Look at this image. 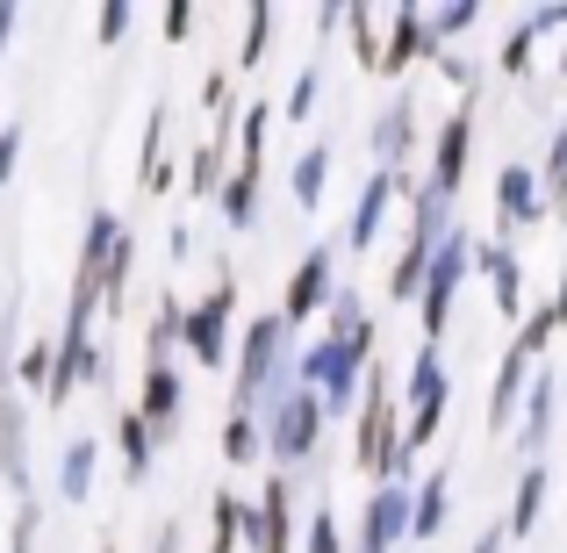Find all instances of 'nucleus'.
<instances>
[{"instance_id":"1","label":"nucleus","mask_w":567,"mask_h":553,"mask_svg":"<svg viewBox=\"0 0 567 553\" xmlns=\"http://www.w3.org/2000/svg\"><path fill=\"white\" fill-rule=\"evenodd\" d=\"M274 388L288 396L295 388V360H288V324L274 317H251L245 338H237V388H230V410L259 417V402H274Z\"/></svg>"},{"instance_id":"2","label":"nucleus","mask_w":567,"mask_h":553,"mask_svg":"<svg viewBox=\"0 0 567 553\" xmlns=\"http://www.w3.org/2000/svg\"><path fill=\"white\" fill-rule=\"evenodd\" d=\"M445 237H453V202L431 181H416L410 187V245H402L395 274H388V303H416V295H424V274H431Z\"/></svg>"},{"instance_id":"3","label":"nucleus","mask_w":567,"mask_h":553,"mask_svg":"<svg viewBox=\"0 0 567 553\" xmlns=\"http://www.w3.org/2000/svg\"><path fill=\"white\" fill-rule=\"evenodd\" d=\"M402 453V410H395V381L388 367H367V396H360V424H352V460L388 474V460Z\"/></svg>"},{"instance_id":"4","label":"nucleus","mask_w":567,"mask_h":553,"mask_svg":"<svg viewBox=\"0 0 567 553\" xmlns=\"http://www.w3.org/2000/svg\"><path fill=\"white\" fill-rule=\"evenodd\" d=\"M467 274H474V237L453 231V237L439 245V259H431V274H424V295H416L424 346H439V338H445V324H453V303H460V288H467Z\"/></svg>"},{"instance_id":"5","label":"nucleus","mask_w":567,"mask_h":553,"mask_svg":"<svg viewBox=\"0 0 567 553\" xmlns=\"http://www.w3.org/2000/svg\"><path fill=\"white\" fill-rule=\"evenodd\" d=\"M323 439V396L317 388H288V396H274V410H266V453L280 460V468H295V460H309Z\"/></svg>"},{"instance_id":"6","label":"nucleus","mask_w":567,"mask_h":553,"mask_svg":"<svg viewBox=\"0 0 567 553\" xmlns=\"http://www.w3.org/2000/svg\"><path fill=\"white\" fill-rule=\"evenodd\" d=\"M445 396H453V381H445V367H439V346H416V360H410V417H402V446H410V453H424V446L439 439Z\"/></svg>"},{"instance_id":"7","label":"nucleus","mask_w":567,"mask_h":553,"mask_svg":"<svg viewBox=\"0 0 567 553\" xmlns=\"http://www.w3.org/2000/svg\"><path fill=\"white\" fill-rule=\"evenodd\" d=\"M230 309H237V280L230 274H223L202 303L181 309V338H187L194 367H223V360H230Z\"/></svg>"},{"instance_id":"8","label":"nucleus","mask_w":567,"mask_h":553,"mask_svg":"<svg viewBox=\"0 0 567 553\" xmlns=\"http://www.w3.org/2000/svg\"><path fill=\"white\" fill-rule=\"evenodd\" d=\"M331 266H338L331 245H309V252H302V266L288 274V295H280V324H288V331H302L317 309H331V295H338Z\"/></svg>"},{"instance_id":"9","label":"nucleus","mask_w":567,"mask_h":553,"mask_svg":"<svg viewBox=\"0 0 567 553\" xmlns=\"http://www.w3.org/2000/svg\"><path fill=\"white\" fill-rule=\"evenodd\" d=\"M410 511H416L410 489L381 482L374 496H367V511H360V540H352V553H395L402 540H410Z\"/></svg>"},{"instance_id":"10","label":"nucleus","mask_w":567,"mask_h":553,"mask_svg":"<svg viewBox=\"0 0 567 553\" xmlns=\"http://www.w3.org/2000/svg\"><path fill=\"white\" fill-rule=\"evenodd\" d=\"M251 546L259 553H295V482L274 474L251 503Z\"/></svg>"},{"instance_id":"11","label":"nucleus","mask_w":567,"mask_h":553,"mask_svg":"<svg viewBox=\"0 0 567 553\" xmlns=\"http://www.w3.org/2000/svg\"><path fill=\"white\" fill-rule=\"evenodd\" d=\"M539 202H546L539 173L532 166H503L496 173V245H511L517 223H539Z\"/></svg>"},{"instance_id":"12","label":"nucleus","mask_w":567,"mask_h":553,"mask_svg":"<svg viewBox=\"0 0 567 553\" xmlns=\"http://www.w3.org/2000/svg\"><path fill=\"white\" fill-rule=\"evenodd\" d=\"M467 152H474V109H453L439 130V152H431V187L453 202L460 181H467Z\"/></svg>"},{"instance_id":"13","label":"nucleus","mask_w":567,"mask_h":553,"mask_svg":"<svg viewBox=\"0 0 567 553\" xmlns=\"http://www.w3.org/2000/svg\"><path fill=\"white\" fill-rule=\"evenodd\" d=\"M0 474H8V489L29 503V410L14 388H0Z\"/></svg>"},{"instance_id":"14","label":"nucleus","mask_w":567,"mask_h":553,"mask_svg":"<svg viewBox=\"0 0 567 553\" xmlns=\"http://www.w3.org/2000/svg\"><path fill=\"white\" fill-rule=\"evenodd\" d=\"M416 58H431V29H424V8H388V51H381V72H410Z\"/></svg>"},{"instance_id":"15","label":"nucleus","mask_w":567,"mask_h":553,"mask_svg":"<svg viewBox=\"0 0 567 553\" xmlns=\"http://www.w3.org/2000/svg\"><path fill=\"white\" fill-rule=\"evenodd\" d=\"M474 266L488 274V295H496V309H503V317H511V324L525 317V288H517L525 274H517L511 245H496V237H488V245H474Z\"/></svg>"},{"instance_id":"16","label":"nucleus","mask_w":567,"mask_h":553,"mask_svg":"<svg viewBox=\"0 0 567 553\" xmlns=\"http://www.w3.org/2000/svg\"><path fill=\"white\" fill-rule=\"evenodd\" d=\"M410 137H416V109L410 101H388L381 109V123H374V173H388V181H402V152H410Z\"/></svg>"},{"instance_id":"17","label":"nucleus","mask_w":567,"mask_h":553,"mask_svg":"<svg viewBox=\"0 0 567 553\" xmlns=\"http://www.w3.org/2000/svg\"><path fill=\"white\" fill-rule=\"evenodd\" d=\"M445 518H453V474H445V468H431L424 482H416L410 540H416V546H424V540H439V532H445Z\"/></svg>"},{"instance_id":"18","label":"nucleus","mask_w":567,"mask_h":553,"mask_svg":"<svg viewBox=\"0 0 567 553\" xmlns=\"http://www.w3.org/2000/svg\"><path fill=\"white\" fill-rule=\"evenodd\" d=\"M137 417L152 431H173L181 424V373H173V360L166 367H144V402H137Z\"/></svg>"},{"instance_id":"19","label":"nucleus","mask_w":567,"mask_h":553,"mask_svg":"<svg viewBox=\"0 0 567 553\" xmlns=\"http://www.w3.org/2000/svg\"><path fill=\"white\" fill-rule=\"evenodd\" d=\"M525 373H532V352L511 338V352H503V367H496V388H488V424H511L517 417V396H525Z\"/></svg>"},{"instance_id":"20","label":"nucleus","mask_w":567,"mask_h":553,"mask_svg":"<svg viewBox=\"0 0 567 553\" xmlns=\"http://www.w3.org/2000/svg\"><path fill=\"white\" fill-rule=\"evenodd\" d=\"M259 173H266V158H237V173L230 181H223V223H230V231H245L251 216H259Z\"/></svg>"},{"instance_id":"21","label":"nucleus","mask_w":567,"mask_h":553,"mask_svg":"<svg viewBox=\"0 0 567 553\" xmlns=\"http://www.w3.org/2000/svg\"><path fill=\"white\" fill-rule=\"evenodd\" d=\"M546 431H554V373H532L525 388V431H517V453L539 460L546 453Z\"/></svg>"},{"instance_id":"22","label":"nucleus","mask_w":567,"mask_h":553,"mask_svg":"<svg viewBox=\"0 0 567 553\" xmlns=\"http://www.w3.org/2000/svg\"><path fill=\"white\" fill-rule=\"evenodd\" d=\"M546 511V460H525V474H517V496H511V518H503V532L511 540H525L532 525H539Z\"/></svg>"},{"instance_id":"23","label":"nucleus","mask_w":567,"mask_h":553,"mask_svg":"<svg viewBox=\"0 0 567 553\" xmlns=\"http://www.w3.org/2000/svg\"><path fill=\"white\" fill-rule=\"evenodd\" d=\"M395 194H402V181H388V173H374V181L360 187V208H352V252H367L381 237V216H388Z\"/></svg>"},{"instance_id":"24","label":"nucleus","mask_w":567,"mask_h":553,"mask_svg":"<svg viewBox=\"0 0 567 553\" xmlns=\"http://www.w3.org/2000/svg\"><path fill=\"white\" fill-rule=\"evenodd\" d=\"M115 446H123V482H144V474H152V446H158V431L144 424L137 410H123V417H115Z\"/></svg>"},{"instance_id":"25","label":"nucleus","mask_w":567,"mask_h":553,"mask_svg":"<svg viewBox=\"0 0 567 553\" xmlns=\"http://www.w3.org/2000/svg\"><path fill=\"white\" fill-rule=\"evenodd\" d=\"M94 460H101L94 439H72L65 446V460H58V496H65V503H86V496H94Z\"/></svg>"},{"instance_id":"26","label":"nucleus","mask_w":567,"mask_h":553,"mask_svg":"<svg viewBox=\"0 0 567 553\" xmlns=\"http://www.w3.org/2000/svg\"><path fill=\"white\" fill-rule=\"evenodd\" d=\"M237 540H251V503H237L230 489H223V496L208 503V553H230Z\"/></svg>"},{"instance_id":"27","label":"nucleus","mask_w":567,"mask_h":553,"mask_svg":"<svg viewBox=\"0 0 567 553\" xmlns=\"http://www.w3.org/2000/svg\"><path fill=\"white\" fill-rule=\"evenodd\" d=\"M346 22H352V58H360L367 72H381V29H388V8H346Z\"/></svg>"},{"instance_id":"28","label":"nucleus","mask_w":567,"mask_h":553,"mask_svg":"<svg viewBox=\"0 0 567 553\" xmlns=\"http://www.w3.org/2000/svg\"><path fill=\"white\" fill-rule=\"evenodd\" d=\"M323 181H331V144H317V152L295 158V208L317 216V208H323Z\"/></svg>"},{"instance_id":"29","label":"nucleus","mask_w":567,"mask_h":553,"mask_svg":"<svg viewBox=\"0 0 567 553\" xmlns=\"http://www.w3.org/2000/svg\"><path fill=\"white\" fill-rule=\"evenodd\" d=\"M259 453H266V431H259V417L230 410V424H223V460H230V468H251Z\"/></svg>"},{"instance_id":"30","label":"nucleus","mask_w":567,"mask_h":553,"mask_svg":"<svg viewBox=\"0 0 567 553\" xmlns=\"http://www.w3.org/2000/svg\"><path fill=\"white\" fill-rule=\"evenodd\" d=\"M482 22V8L474 0H453V8H424V29H431V51H445L453 37H467V29Z\"/></svg>"},{"instance_id":"31","label":"nucleus","mask_w":567,"mask_h":553,"mask_svg":"<svg viewBox=\"0 0 567 553\" xmlns=\"http://www.w3.org/2000/svg\"><path fill=\"white\" fill-rule=\"evenodd\" d=\"M144 187H152V194L173 187V166H166V109H152V123H144Z\"/></svg>"},{"instance_id":"32","label":"nucleus","mask_w":567,"mask_h":553,"mask_svg":"<svg viewBox=\"0 0 567 553\" xmlns=\"http://www.w3.org/2000/svg\"><path fill=\"white\" fill-rule=\"evenodd\" d=\"M173 338H181V295H166V303H158V317H152V338H144V352H152V367H166Z\"/></svg>"},{"instance_id":"33","label":"nucleus","mask_w":567,"mask_h":553,"mask_svg":"<svg viewBox=\"0 0 567 553\" xmlns=\"http://www.w3.org/2000/svg\"><path fill=\"white\" fill-rule=\"evenodd\" d=\"M560 324H567L560 309H554V303H539V309H532V317H525V331H517V346H525L532 360H539V352L554 346V331H560Z\"/></svg>"},{"instance_id":"34","label":"nucleus","mask_w":567,"mask_h":553,"mask_svg":"<svg viewBox=\"0 0 567 553\" xmlns=\"http://www.w3.org/2000/svg\"><path fill=\"white\" fill-rule=\"evenodd\" d=\"M302 553H346V532H338V511H331V503H317V511H309Z\"/></svg>"},{"instance_id":"35","label":"nucleus","mask_w":567,"mask_h":553,"mask_svg":"<svg viewBox=\"0 0 567 553\" xmlns=\"http://www.w3.org/2000/svg\"><path fill=\"white\" fill-rule=\"evenodd\" d=\"M266 37H274V8H245V51H237V65H259L266 58Z\"/></svg>"},{"instance_id":"36","label":"nucleus","mask_w":567,"mask_h":553,"mask_svg":"<svg viewBox=\"0 0 567 553\" xmlns=\"http://www.w3.org/2000/svg\"><path fill=\"white\" fill-rule=\"evenodd\" d=\"M51 360H58V346H51V338H37V346H29L22 360H14V373H22V388H37V396H43V388H51Z\"/></svg>"},{"instance_id":"37","label":"nucleus","mask_w":567,"mask_h":553,"mask_svg":"<svg viewBox=\"0 0 567 553\" xmlns=\"http://www.w3.org/2000/svg\"><path fill=\"white\" fill-rule=\"evenodd\" d=\"M317 65H302L295 72V86H288V101H280V115H288V123H302V115H317Z\"/></svg>"},{"instance_id":"38","label":"nucleus","mask_w":567,"mask_h":553,"mask_svg":"<svg viewBox=\"0 0 567 553\" xmlns=\"http://www.w3.org/2000/svg\"><path fill=\"white\" fill-rule=\"evenodd\" d=\"M367 324V303H360V288H338L331 295V338H352Z\"/></svg>"},{"instance_id":"39","label":"nucleus","mask_w":567,"mask_h":553,"mask_svg":"<svg viewBox=\"0 0 567 553\" xmlns=\"http://www.w3.org/2000/svg\"><path fill=\"white\" fill-rule=\"evenodd\" d=\"M223 181H230L223 173V144H202L194 152V194H223Z\"/></svg>"},{"instance_id":"40","label":"nucleus","mask_w":567,"mask_h":553,"mask_svg":"<svg viewBox=\"0 0 567 553\" xmlns=\"http://www.w3.org/2000/svg\"><path fill=\"white\" fill-rule=\"evenodd\" d=\"M539 187H546V202H567V130H560V137H554V158H546Z\"/></svg>"},{"instance_id":"41","label":"nucleus","mask_w":567,"mask_h":553,"mask_svg":"<svg viewBox=\"0 0 567 553\" xmlns=\"http://www.w3.org/2000/svg\"><path fill=\"white\" fill-rule=\"evenodd\" d=\"M266 123H274V109H245V137H237V158H266Z\"/></svg>"},{"instance_id":"42","label":"nucleus","mask_w":567,"mask_h":553,"mask_svg":"<svg viewBox=\"0 0 567 553\" xmlns=\"http://www.w3.org/2000/svg\"><path fill=\"white\" fill-rule=\"evenodd\" d=\"M94 37H101V43H123V37H130V8H123V0H109V8L94 14Z\"/></svg>"},{"instance_id":"43","label":"nucleus","mask_w":567,"mask_h":553,"mask_svg":"<svg viewBox=\"0 0 567 553\" xmlns=\"http://www.w3.org/2000/svg\"><path fill=\"white\" fill-rule=\"evenodd\" d=\"M37 525H43L37 503H14V553H37Z\"/></svg>"},{"instance_id":"44","label":"nucleus","mask_w":567,"mask_h":553,"mask_svg":"<svg viewBox=\"0 0 567 553\" xmlns=\"http://www.w3.org/2000/svg\"><path fill=\"white\" fill-rule=\"evenodd\" d=\"M532 43H539V37H532V29H517V37L503 43V58H496V65H503V72H532Z\"/></svg>"},{"instance_id":"45","label":"nucleus","mask_w":567,"mask_h":553,"mask_svg":"<svg viewBox=\"0 0 567 553\" xmlns=\"http://www.w3.org/2000/svg\"><path fill=\"white\" fill-rule=\"evenodd\" d=\"M14 158H22V123H8V130H0V187L14 181Z\"/></svg>"},{"instance_id":"46","label":"nucleus","mask_w":567,"mask_h":553,"mask_svg":"<svg viewBox=\"0 0 567 553\" xmlns=\"http://www.w3.org/2000/svg\"><path fill=\"white\" fill-rule=\"evenodd\" d=\"M158 29H166V37H173V43H181V37H187V29H194V8H166V14H158Z\"/></svg>"},{"instance_id":"47","label":"nucleus","mask_w":567,"mask_h":553,"mask_svg":"<svg viewBox=\"0 0 567 553\" xmlns=\"http://www.w3.org/2000/svg\"><path fill=\"white\" fill-rule=\"evenodd\" d=\"M532 37H546V29H567V8H532Z\"/></svg>"},{"instance_id":"48","label":"nucleus","mask_w":567,"mask_h":553,"mask_svg":"<svg viewBox=\"0 0 567 553\" xmlns=\"http://www.w3.org/2000/svg\"><path fill=\"white\" fill-rule=\"evenodd\" d=\"M158 553H181V525H158Z\"/></svg>"},{"instance_id":"49","label":"nucleus","mask_w":567,"mask_h":553,"mask_svg":"<svg viewBox=\"0 0 567 553\" xmlns=\"http://www.w3.org/2000/svg\"><path fill=\"white\" fill-rule=\"evenodd\" d=\"M503 540H511V532H482V540H474V553H503Z\"/></svg>"},{"instance_id":"50","label":"nucleus","mask_w":567,"mask_h":553,"mask_svg":"<svg viewBox=\"0 0 567 553\" xmlns=\"http://www.w3.org/2000/svg\"><path fill=\"white\" fill-rule=\"evenodd\" d=\"M14 22H22V14H14V8H0V51H8V37H14Z\"/></svg>"},{"instance_id":"51","label":"nucleus","mask_w":567,"mask_h":553,"mask_svg":"<svg viewBox=\"0 0 567 553\" xmlns=\"http://www.w3.org/2000/svg\"><path fill=\"white\" fill-rule=\"evenodd\" d=\"M101 553H115V546H101Z\"/></svg>"}]
</instances>
